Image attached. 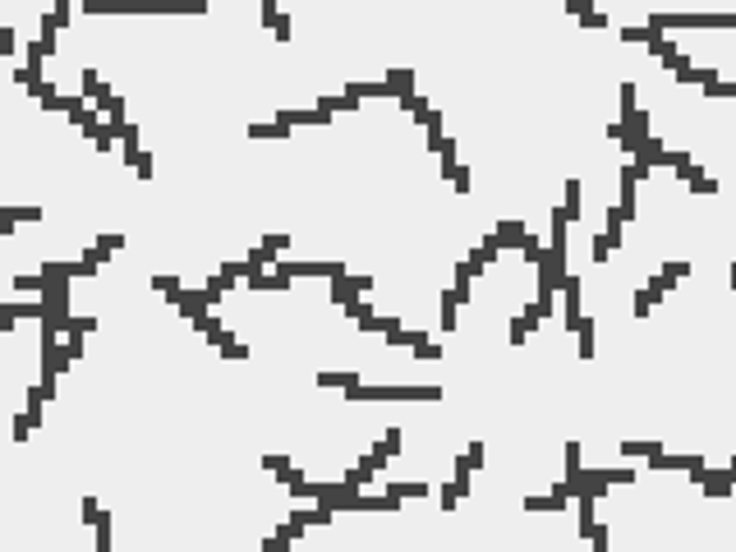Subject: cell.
<instances>
[{"label": "cell", "mask_w": 736, "mask_h": 552, "mask_svg": "<svg viewBox=\"0 0 736 552\" xmlns=\"http://www.w3.org/2000/svg\"><path fill=\"white\" fill-rule=\"evenodd\" d=\"M654 32H672V28H736V14H654L649 19Z\"/></svg>", "instance_id": "obj_1"}, {"label": "cell", "mask_w": 736, "mask_h": 552, "mask_svg": "<svg viewBox=\"0 0 736 552\" xmlns=\"http://www.w3.org/2000/svg\"><path fill=\"white\" fill-rule=\"evenodd\" d=\"M654 37H658V32L649 28V23H644V28H635V23H630V28H621V42H644V46H649Z\"/></svg>", "instance_id": "obj_2"}, {"label": "cell", "mask_w": 736, "mask_h": 552, "mask_svg": "<svg viewBox=\"0 0 736 552\" xmlns=\"http://www.w3.org/2000/svg\"><path fill=\"white\" fill-rule=\"evenodd\" d=\"M580 23H584V28H608V14H598V10H584Z\"/></svg>", "instance_id": "obj_3"}]
</instances>
